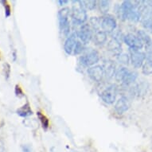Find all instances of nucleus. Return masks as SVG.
Segmentation results:
<instances>
[{
    "label": "nucleus",
    "mask_w": 152,
    "mask_h": 152,
    "mask_svg": "<svg viewBox=\"0 0 152 152\" xmlns=\"http://www.w3.org/2000/svg\"><path fill=\"white\" fill-rule=\"evenodd\" d=\"M138 73L135 71H132L126 67H120L116 70L115 79L117 82L124 86H130L136 81Z\"/></svg>",
    "instance_id": "obj_1"
},
{
    "label": "nucleus",
    "mask_w": 152,
    "mask_h": 152,
    "mask_svg": "<svg viewBox=\"0 0 152 152\" xmlns=\"http://www.w3.org/2000/svg\"><path fill=\"white\" fill-rule=\"evenodd\" d=\"M72 7L71 9V17L74 24L80 26L85 23L88 18L87 12L83 7L80 0L72 1Z\"/></svg>",
    "instance_id": "obj_2"
},
{
    "label": "nucleus",
    "mask_w": 152,
    "mask_h": 152,
    "mask_svg": "<svg viewBox=\"0 0 152 152\" xmlns=\"http://www.w3.org/2000/svg\"><path fill=\"white\" fill-rule=\"evenodd\" d=\"M71 15V9L69 7L61 8L58 14V23H59V29L61 33L65 37H68L70 35V23L69 18Z\"/></svg>",
    "instance_id": "obj_3"
},
{
    "label": "nucleus",
    "mask_w": 152,
    "mask_h": 152,
    "mask_svg": "<svg viewBox=\"0 0 152 152\" xmlns=\"http://www.w3.org/2000/svg\"><path fill=\"white\" fill-rule=\"evenodd\" d=\"M99 61H100V54L95 50H89L88 52L80 56L79 58V61L80 64L88 68L96 65Z\"/></svg>",
    "instance_id": "obj_4"
},
{
    "label": "nucleus",
    "mask_w": 152,
    "mask_h": 152,
    "mask_svg": "<svg viewBox=\"0 0 152 152\" xmlns=\"http://www.w3.org/2000/svg\"><path fill=\"white\" fill-rule=\"evenodd\" d=\"M75 33L77 34L78 39L83 42L85 45L88 44L92 41L93 37V33L90 25L87 23H84L82 25L79 26V27Z\"/></svg>",
    "instance_id": "obj_5"
},
{
    "label": "nucleus",
    "mask_w": 152,
    "mask_h": 152,
    "mask_svg": "<svg viewBox=\"0 0 152 152\" xmlns=\"http://www.w3.org/2000/svg\"><path fill=\"white\" fill-rule=\"evenodd\" d=\"M118 88L115 85H111L107 86L100 94V97L105 104H112L115 102L117 96Z\"/></svg>",
    "instance_id": "obj_6"
},
{
    "label": "nucleus",
    "mask_w": 152,
    "mask_h": 152,
    "mask_svg": "<svg viewBox=\"0 0 152 152\" xmlns=\"http://www.w3.org/2000/svg\"><path fill=\"white\" fill-rule=\"evenodd\" d=\"M117 27V22L114 16L111 15H105L100 18V28L103 31L110 34L115 31Z\"/></svg>",
    "instance_id": "obj_7"
},
{
    "label": "nucleus",
    "mask_w": 152,
    "mask_h": 152,
    "mask_svg": "<svg viewBox=\"0 0 152 152\" xmlns=\"http://www.w3.org/2000/svg\"><path fill=\"white\" fill-rule=\"evenodd\" d=\"M130 61L133 65V67L139 69L142 68L143 63L147 59L146 53L140 50H130Z\"/></svg>",
    "instance_id": "obj_8"
},
{
    "label": "nucleus",
    "mask_w": 152,
    "mask_h": 152,
    "mask_svg": "<svg viewBox=\"0 0 152 152\" xmlns=\"http://www.w3.org/2000/svg\"><path fill=\"white\" fill-rule=\"evenodd\" d=\"M124 42L129 47L130 50H140L144 46L137 35L129 33L124 36Z\"/></svg>",
    "instance_id": "obj_9"
},
{
    "label": "nucleus",
    "mask_w": 152,
    "mask_h": 152,
    "mask_svg": "<svg viewBox=\"0 0 152 152\" xmlns=\"http://www.w3.org/2000/svg\"><path fill=\"white\" fill-rule=\"evenodd\" d=\"M88 75L93 81L96 82H100L104 77V69L101 65H94L92 67H89L87 70Z\"/></svg>",
    "instance_id": "obj_10"
},
{
    "label": "nucleus",
    "mask_w": 152,
    "mask_h": 152,
    "mask_svg": "<svg viewBox=\"0 0 152 152\" xmlns=\"http://www.w3.org/2000/svg\"><path fill=\"white\" fill-rule=\"evenodd\" d=\"M149 89V84L147 81H141L139 84H136L130 88V93L137 97H141L142 96L147 94V91Z\"/></svg>",
    "instance_id": "obj_11"
},
{
    "label": "nucleus",
    "mask_w": 152,
    "mask_h": 152,
    "mask_svg": "<svg viewBox=\"0 0 152 152\" xmlns=\"http://www.w3.org/2000/svg\"><path fill=\"white\" fill-rule=\"evenodd\" d=\"M130 106H131V104H130L129 99L125 96H122L120 99L116 100L114 105V109L117 114L122 115L129 109Z\"/></svg>",
    "instance_id": "obj_12"
},
{
    "label": "nucleus",
    "mask_w": 152,
    "mask_h": 152,
    "mask_svg": "<svg viewBox=\"0 0 152 152\" xmlns=\"http://www.w3.org/2000/svg\"><path fill=\"white\" fill-rule=\"evenodd\" d=\"M77 41L78 37L75 32L71 34L68 37H66L65 42H64V50L68 55H71L73 53V50L77 45Z\"/></svg>",
    "instance_id": "obj_13"
},
{
    "label": "nucleus",
    "mask_w": 152,
    "mask_h": 152,
    "mask_svg": "<svg viewBox=\"0 0 152 152\" xmlns=\"http://www.w3.org/2000/svg\"><path fill=\"white\" fill-rule=\"evenodd\" d=\"M107 50L109 52L114 53L116 56L122 53V44L121 40L118 39L116 37H112V39L108 42L107 45Z\"/></svg>",
    "instance_id": "obj_14"
},
{
    "label": "nucleus",
    "mask_w": 152,
    "mask_h": 152,
    "mask_svg": "<svg viewBox=\"0 0 152 152\" xmlns=\"http://www.w3.org/2000/svg\"><path fill=\"white\" fill-rule=\"evenodd\" d=\"M103 69H104V76L107 78L114 77L116 72V65L115 63L112 60H106L104 61V65H103Z\"/></svg>",
    "instance_id": "obj_15"
},
{
    "label": "nucleus",
    "mask_w": 152,
    "mask_h": 152,
    "mask_svg": "<svg viewBox=\"0 0 152 152\" xmlns=\"http://www.w3.org/2000/svg\"><path fill=\"white\" fill-rule=\"evenodd\" d=\"M138 37H140V39L142 42L143 45L145 46V49L147 51L151 50L152 49V39L151 37H150V35L147 34V31L143 30H139L137 31Z\"/></svg>",
    "instance_id": "obj_16"
},
{
    "label": "nucleus",
    "mask_w": 152,
    "mask_h": 152,
    "mask_svg": "<svg viewBox=\"0 0 152 152\" xmlns=\"http://www.w3.org/2000/svg\"><path fill=\"white\" fill-rule=\"evenodd\" d=\"M107 33H105L104 31H103V30H96V31H94V33H93L92 39H93L94 44H96V45H104V44L106 43V42H107Z\"/></svg>",
    "instance_id": "obj_17"
},
{
    "label": "nucleus",
    "mask_w": 152,
    "mask_h": 152,
    "mask_svg": "<svg viewBox=\"0 0 152 152\" xmlns=\"http://www.w3.org/2000/svg\"><path fill=\"white\" fill-rule=\"evenodd\" d=\"M16 112H17L18 115H20L22 117H27V116H30L33 114V111L30 107V104L28 102L26 103L25 104L19 108H18Z\"/></svg>",
    "instance_id": "obj_18"
},
{
    "label": "nucleus",
    "mask_w": 152,
    "mask_h": 152,
    "mask_svg": "<svg viewBox=\"0 0 152 152\" xmlns=\"http://www.w3.org/2000/svg\"><path fill=\"white\" fill-rule=\"evenodd\" d=\"M97 7L100 13H102L103 15H107V12H108L110 8V1H107V0L98 1Z\"/></svg>",
    "instance_id": "obj_19"
},
{
    "label": "nucleus",
    "mask_w": 152,
    "mask_h": 152,
    "mask_svg": "<svg viewBox=\"0 0 152 152\" xmlns=\"http://www.w3.org/2000/svg\"><path fill=\"white\" fill-rule=\"evenodd\" d=\"M142 72L146 76L152 74V61L147 58L142 66Z\"/></svg>",
    "instance_id": "obj_20"
},
{
    "label": "nucleus",
    "mask_w": 152,
    "mask_h": 152,
    "mask_svg": "<svg viewBox=\"0 0 152 152\" xmlns=\"http://www.w3.org/2000/svg\"><path fill=\"white\" fill-rule=\"evenodd\" d=\"M81 3L85 10H93L97 7V1L94 0H83L81 1Z\"/></svg>",
    "instance_id": "obj_21"
},
{
    "label": "nucleus",
    "mask_w": 152,
    "mask_h": 152,
    "mask_svg": "<svg viewBox=\"0 0 152 152\" xmlns=\"http://www.w3.org/2000/svg\"><path fill=\"white\" fill-rule=\"evenodd\" d=\"M37 118H38L39 120H40V122L41 124H42V126L43 129L46 131V130L49 128V127H50V122H49L48 118L46 117L45 115H43L42 113L41 112H37Z\"/></svg>",
    "instance_id": "obj_22"
},
{
    "label": "nucleus",
    "mask_w": 152,
    "mask_h": 152,
    "mask_svg": "<svg viewBox=\"0 0 152 152\" xmlns=\"http://www.w3.org/2000/svg\"><path fill=\"white\" fill-rule=\"evenodd\" d=\"M85 44L83 42H81L79 39H78L77 42V45L75 46L74 50H73V53L72 54L77 56V55H80L84 51H85Z\"/></svg>",
    "instance_id": "obj_23"
},
{
    "label": "nucleus",
    "mask_w": 152,
    "mask_h": 152,
    "mask_svg": "<svg viewBox=\"0 0 152 152\" xmlns=\"http://www.w3.org/2000/svg\"><path fill=\"white\" fill-rule=\"evenodd\" d=\"M90 26H92V30L94 31L100 30V18L96 17H92L90 19Z\"/></svg>",
    "instance_id": "obj_24"
},
{
    "label": "nucleus",
    "mask_w": 152,
    "mask_h": 152,
    "mask_svg": "<svg viewBox=\"0 0 152 152\" xmlns=\"http://www.w3.org/2000/svg\"><path fill=\"white\" fill-rule=\"evenodd\" d=\"M117 59L120 63L124 65H128L130 62V56L125 53H121L120 54L118 55Z\"/></svg>",
    "instance_id": "obj_25"
},
{
    "label": "nucleus",
    "mask_w": 152,
    "mask_h": 152,
    "mask_svg": "<svg viewBox=\"0 0 152 152\" xmlns=\"http://www.w3.org/2000/svg\"><path fill=\"white\" fill-rule=\"evenodd\" d=\"M0 3H3V6H4V8H5V17L9 18L11 15V10H10V5L6 1H0Z\"/></svg>",
    "instance_id": "obj_26"
},
{
    "label": "nucleus",
    "mask_w": 152,
    "mask_h": 152,
    "mask_svg": "<svg viewBox=\"0 0 152 152\" xmlns=\"http://www.w3.org/2000/svg\"><path fill=\"white\" fill-rule=\"evenodd\" d=\"M3 70H4V74H5V77L7 80L9 79L10 74V66L8 63H5L3 65Z\"/></svg>",
    "instance_id": "obj_27"
},
{
    "label": "nucleus",
    "mask_w": 152,
    "mask_h": 152,
    "mask_svg": "<svg viewBox=\"0 0 152 152\" xmlns=\"http://www.w3.org/2000/svg\"><path fill=\"white\" fill-rule=\"evenodd\" d=\"M15 92L16 96H17L18 97L22 98L24 96V93H23V91L22 90V88H20V86H18V85H16L15 86Z\"/></svg>",
    "instance_id": "obj_28"
},
{
    "label": "nucleus",
    "mask_w": 152,
    "mask_h": 152,
    "mask_svg": "<svg viewBox=\"0 0 152 152\" xmlns=\"http://www.w3.org/2000/svg\"><path fill=\"white\" fill-rule=\"evenodd\" d=\"M22 150L23 152H32V148L30 145L24 144L22 146Z\"/></svg>",
    "instance_id": "obj_29"
},
{
    "label": "nucleus",
    "mask_w": 152,
    "mask_h": 152,
    "mask_svg": "<svg viewBox=\"0 0 152 152\" xmlns=\"http://www.w3.org/2000/svg\"><path fill=\"white\" fill-rule=\"evenodd\" d=\"M69 3V1H68V0H58V3L59 4V6H65L66 4Z\"/></svg>",
    "instance_id": "obj_30"
},
{
    "label": "nucleus",
    "mask_w": 152,
    "mask_h": 152,
    "mask_svg": "<svg viewBox=\"0 0 152 152\" xmlns=\"http://www.w3.org/2000/svg\"><path fill=\"white\" fill-rule=\"evenodd\" d=\"M3 151H4V144H3V142L0 140V152Z\"/></svg>",
    "instance_id": "obj_31"
}]
</instances>
